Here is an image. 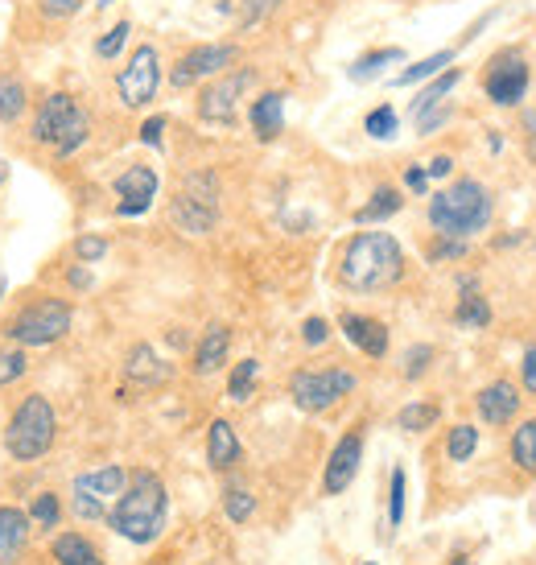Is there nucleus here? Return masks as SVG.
<instances>
[{
	"label": "nucleus",
	"mask_w": 536,
	"mask_h": 565,
	"mask_svg": "<svg viewBox=\"0 0 536 565\" xmlns=\"http://www.w3.org/2000/svg\"><path fill=\"white\" fill-rule=\"evenodd\" d=\"M429 223L438 236L471 240L491 223V190L479 178H458L454 186L429 198Z\"/></svg>",
	"instance_id": "7ed1b4c3"
},
{
	"label": "nucleus",
	"mask_w": 536,
	"mask_h": 565,
	"mask_svg": "<svg viewBox=\"0 0 536 565\" xmlns=\"http://www.w3.org/2000/svg\"><path fill=\"white\" fill-rule=\"evenodd\" d=\"M165 512H170V495H165V483L153 471H132L128 487L120 491L116 508L108 512L112 528L132 541V545H149L161 537L165 528Z\"/></svg>",
	"instance_id": "f03ea898"
},
{
	"label": "nucleus",
	"mask_w": 536,
	"mask_h": 565,
	"mask_svg": "<svg viewBox=\"0 0 536 565\" xmlns=\"http://www.w3.org/2000/svg\"><path fill=\"white\" fill-rule=\"evenodd\" d=\"M400 207H405V198H400L396 186H376V190H372V203H363V207L355 211V223H384V219H392Z\"/></svg>",
	"instance_id": "393cba45"
},
{
	"label": "nucleus",
	"mask_w": 536,
	"mask_h": 565,
	"mask_svg": "<svg viewBox=\"0 0 536 565\" xmlns=\"http://www.w3.org/2000/svg\"><path fill=\"white\" fill-rule=\"evenodd\" d=\"M512 462L536 475V421H524L512 434Z\"/></svg>",
	"instance_id": "c756f323"
},
{
	"label": "nucleus",
	"mask_w": 536,
	"mask_h": 565,
	"mask_svg": "<svg viewBox=\"0 0 536 565\" xmlns=\"http://www.w3.org/2000/svg\"><path fill=\"white\" fill-rule=\"evenodd\" d=\"M281 5V0H248V9H244V17H240V29H248V25H256V21H264L268 13H273Z\"/></svg>",
	"instance_id": "a18cd8bd"
},
{
	"label": "nucleus",
	"mask_w": 536,
	"mask_h": 565,
	"mask_svg": "<svg viewBox=\"0 0 536 565\" xmlns=\"http://www.w3.org/2000/svg\"><path fill=\"white\" fill-rule=\"evenodd\" d=\"M528 58L516 50V46H504V50H495L491 62H487V71H483V91L495 108H520V99L528 95Z\"/></svg>",
	"instance_id": "9d476101"
},
{
	"label": "nucleus",
	"mask_w": 536,
	"mask_h": 565,
	"mask_svg": "<svg viewBox=\"0 0 536 565\" xmlns=\"http://www.w3.org/2000/svg\"><path fill=\"white\" fill-rule=\"evenodd\" d=\"M25 347H17V351H0V388L5 384H13V380H21L25 376Z\"/></svg>",
	"instance_id": "4c0bfd02"
},
{
	"label": "nucleus",
	"mask_w": 536,
	"mask_h": 565,
	"mask_svg": "<svg viewBox=\"0 0 536 565\" xmlns=\"http://www.w3.org/2000/svg\"><path fill=\"white\" fill-rule=\"evenodd\" d=\"M157 87H161V54L157 46L141 42L137 50L128 54V62L120 66V75H116V95H120V104L124 108H149L153 99H157Z\"/></svg>",
	"instance_id": "1a4fd4ad"
},
{
	"label": "nucleus",
	"mask_w": 536,
	"mask_h": 565,
	"mask_svg": "<svg viewBox=\"0 0 536 565\" xmlns=\"http://www.w3.org/2000/svg\"><path fill=\"white\" fill-rule=\"evenodd\" d=\"M355 392V376L347 368H318V372H293L289 396L301 413H322L334 409L343 396Z\"/></svg>",
	"instance_id": "6e6552de"
},
{
	"label": "nucleus",
	"mask_w": 536,
	"mask_h": 565,
	"mask_svg": "<svg viewBox=\"0 0 536 565\" xmlns=\"http://www.w3.org/2000/svg\"><path fill=\"white\" fill-rule=\"evenodd\" d=\"M29 516L21 508H0V565H17L29 541Z\"/></svg>",
	"instance_id": "a211bd4d"
},
{
	"label": "nucleus",
	"mask_w": 536,
	"mask_h": 565,
	"mask_svg": "<svg viewBox=\"0 0 536 565\" xmlns=\"http://www.w3.org/2000/svg\"><path fill=\"white\" fill-rule=\"evenodd\" d=\"M396 128H400V116L388 104L372 108V112H367V120H363V132H367V137H376V141H392Z\"/></svg>",
	"instance_id": "473e14b6"
},
{
	"label": "nucleus",
	"mask_w": 536,
	"mask_h": 565,
	"mask_svg": "<svg viewBox=\"0 0 536 565\" xmlns=\"http://www.w3.org/2000/svg\"><path fill=\"white\" fill-rule=\"evenodd\" d=\"M227 351H231V330H227V326H211L207 335H203V343H198V351H194V372H198V376L219 372L223 359H227Z\"/></svg>",
	"instance_id": "412c9836"
},
{
	"label": "nucleus",
	"mask_w": 536,
	"mask_h": 565,
	"mask_svg": "<svg viewBox=\"0 0 536 565\" xmlns=\"http://www.w3.org/2000/svg\"><path fill=\"white\" fill-rule=\"evenodd\" d=\"M359 462H363V434H347L339 446L330 450L326 475H322V491L326 495H343L355 483V475H359Z\"/></svg>",
	"instance_id": "4468645a"
},
{
	"label": "nucleus",
	"mask_w": 536,
	"mask_h": 565,
	"mask_svg": "<svg viewBox=\"0 0 536 565\" xmlns=\"http://www.w3.org/2000/svg\"><path fill=\"white\" fill-rule=\"evenodd\" d=\"M124 487H128L124 467H99V471H87V475L75 479V491H79V495H91V500H99V504L120 500Z\"/></svg>",
	"instance_id": "aec40b11"
},
{
	"label": "nucleus",
	"mask_w": 536,
	"mask_h": 565,
	"mask_svg": "<svg viewBox=\"0 0 536 565\" xmlns=\"http://www.w3.org/2000/svg\"><path fill=\"white\" fill-rule=\"evenodd\" d=\"M58 516H62L58 495H50V491H42L38 500H33V508H29V520H33V524H42V528H54Z\"/></svg>",
	"instance_id": "e433bc0d"
},
{
	"label": "nucleus",
	"mask_w": 536,
	"mask_h": 565,
	"mask_svg": "<svg viewBox=\"0 0 536 565\" xmlns=\"http://www.w3.org/2000/svg\"><path fill=\"white\" fill-rule=\"evenodd\" d=\"M458 289H462V293H471V289H479V281H475V277H458Z\"/></svg>",
	"instance_id": "5fc2aeb1"
},
{
	"label": "nucleus",
	"mask_w": 536,
	"mask_h": 565,
	"mask_svg": "<svg viewBox=\"0 0 536 565\" xmlns=\"http://www.w3.org/2000/svg\"><path fill=\"white\" fill-rule=\"evenodd\" d=\"M405 186H409L413 194H425V190H429V174L421 170V165H409V170H405Z\"/></svg>",
	"instance_id": "603ef678"
},
{
	"label": "nucleus",
	"mask_w": 536,
	"mask_h": 565,
	"mask_svg": "<svg viewBox=\"0 0 536 565\" xmlns=\"http://www.w3.org/2000/svg\"><path fill=\"white\" fill-rule=\"evenodd\" d=\"M438 405H405V409H400V417H396V425L400 429H405V434H425V429L433 425V421H438Z\"/></svg>",
	"instance_id": "2f4dec72"
},
{
	"label": "nucleus",
	"mask_w": 536,
	"mask_h": 565,
	"mask_svg": "<svg viewBox=\"0 0 536 565\" xmlns=\"http://www.w3.org/2000/svg\"><path fill=\"white\" fill-rule=\"evenodd\" d=\"M454 565H466V561H462V557H458V561H454Z\"/></svg>",
	"instance_id": "6e6d98bb"
},
{
	"label": "nucleus",
	"mask_w": 536,
	"mask_h": 565,
	"mask_svg": "<svg viewBox=\"0 0 536 565\" xmlns=\"http://www.w3.org/2000/svg\"><path fill=\"white\" fill-rule=\"evenodd\" d=\"M240 454H244V446H240V438H236V425L231 421H211V434H207V462L215 471H231L240 462Z\"/></svg>",
	"instance_id": "6ab92c4d"
},
{
	"label": "nucleus",
	"mask_w": 536,
	"mask_h": 565,
	"mask_svg": "<svg viewBox=\"0 0 536 565\" xmlns=\"http://www.w3.org/2000/svg\"><path fill=\"white\" fill-rule=\"evenodd\" d=\"M25 108H29L25 83H21V79H13V75H0V120L13 124V120H21V116H25Z\"/></svg>",
	"instance_id": "c85d7f7f"
},
{
	"label": "nucleus",
	"mask_w": 536,
	"mask_h": 565,
	"mask_svg": "<svg viewBox=\"0 0 536 565\" xmlns=\"http://www.w3.org/2000/svg\"><path fill=\"white\" fill-rule=\"evenodd\" d=\"M454 322H458L462 330H487V326H491V306H487V297H483L479 289L462 293V297H458V306H454Z\"/></svg>",
	"instance_id": "bb28decb"
},
{
	"label": "nucleus",
	"mask_w": 536,
	"mask_h": 565,
	"mask_svg": "<svg viewBox=\"0 0 536 565\" xmlns=\"http://www.w3.org/2000/svg\"><path fill=\"white\" fill-rule=\"evenodd\" d=\"M66 330H71V306L58 302V297L29 302L25 310H17L5 322V335L17 347H50V343L66 339Z\"/></svg>",
	"instance_id": "423d86ee"
},
{
	"label": "nucleus",
	"mask_w": 536,
	"mask_h": 565,
	"mask_svg": "<svg viewBox=\"0 0 536 565\" xmlns=\"http://www.w3.org/2000/svg\"><path fill=\"white\" fill-rule=\"evenodd\" d=\"M124 372H128V380H137V384H157V380L170 376V368H165V363L157 359V351H153V347H145V343L128 351Z\"/></svg>",
	"instance_id": "b1692460"
},
{
	"label": "nucleus",
	"mask_w": 536,
	"mask_h": 565,
	"mask_svg": "<svg viewBox=\"0 0 536 565\" xmlns=\"http://www.w3.org/2000/svg\"><path fill=\"white\" fill-rule=\"evenodd\" d=\"M252 83H256L252 66H248V71H223V75H215L203 87V95H198V116L211 120V124H231V120H236V108H240L244 91Z\"/></svg>",
	"instance_id": "f8f14e48"
},
{
	"label": "nucleus",
	"mask_w": 536,
	"mask_h": 565,
	"mask_svg": "<svg viewBox=\"0 0 536 565\" xmlns=\"http://www.w3.org/2000/svg\"><path fill=\"white\" fill-rule=\"evenodd\" d=\"M388 520L400 524L405 520V471H392V500H388Z\"/></svg>",
	"instance_id": "a19ab883"
},
{
	"label": "nucleus",
	"mask_w": 536,
	"mask_h": 565,
	"mask_svg": "<svg viewBox=\"0 0 536 565\" xmlns=\"http://www.w3.org/2000/svg\"><path fill=\"white\" fill-rule=\"evenodd\" d=\"M475 446H479V429H475V425H454V429H450L446 454H450L454 462H466V458L475 454Z\"/></svg>",
	"instance_id": "72a5a7b5"
},
{
	"label": "nucleus",
	"mask_w": 536,
	"mask_h": 565,
	"mask_svg": "<svg viewBox=\"0 0 536 565\" xmlns=\"http://www.w3.org/2000/svg\"><path fill=\"white\" fill-rule=\"evenodd\" d=\"M367 565H372V561H367Z\"/></svg>",
	"instance_id": "4d7b16f0"
},
{
	"label": "nucleus",
	"mask_w": 536,
	"mask_h": 565,
	"mask_svg": "<svg viewBox=\"0 0 536 565\" xmlns=\"http://www.w3.org/2000/svg\"><path fill=\"white\" fill-rule=\"evenodd\" d=\"M301 339H306V347H322L330 339V322L326 318H306V326H301Z\"/></svg>",
	"instance_id": "c03bdc74"
},
{
	"label": "nucleus",
	"mask_w": 536,
	"mask_h": 565,
	"mask_svg": "<svg viewBox=\"0 0 536 565\" xmlns=\"http://www.w3.org/2000/svg\"><path fill=\"white\" fill-rule=\"evenodd\" d=\"M458 83H462V71H458V66H446L442 75H433V79H429V87H421V91H417V99L409 104V112H413V116H421V112H429V108L446 104V95H450Z\"/></svg>",
	"instance_id": "4be33fe9"
},
{
	"label": "nucleus",
	"mask_w": 536,
	"mask_h": 565,
	"mask_svg": "<svg viewBox=\"0 0 536 565\" xmlns=\"http://www.w3.org/2000/svg\"><path fill=\"white\" fill-rule=\"evenodd\" d=\"M450 170H454V157H450V153H438V157L425 165V174H429V178H450Z\"/></svg>",
	"instance_id": "3c124183"
},
{
	"label": "nucleus",
	"mask_w": 536,
	"mask_h": 565,
	"mask_svg": "<svg viewBox=\"0 0 536 565\" xmlns=\"http://www.w3.org/2000/svg\"><path fill=\"white\" fill-rule=\"evenodd\" d=\"M343 335L351 347H359L363 355L384 359L388 355V326L380 318H367V314H343Z\"/></svg>",
	"instance_id": "f3484780"
},
{
	"label": "nucleus",
	"mask_w": 536,
	"mask_h": 565,
	"mask_svg": "<svg viewBox=\"0 0 536 565\" xmlns=\"http://www.w3.org/2000/svg\"><path fill=\"white\" fill-rule=\"evenodd\" d=\"M450 62H454V50H438V54H429V58H421V62L405 66V71H400V75L392 79V87H413V83H425V79H433V75H442Z\"/></svg>",
	"instance_id": "cd10ccee"
},
{
	"label": "nucleus",
	"mask_w": 536,
	"mask_h": 565,
	"mask_svg": "<svg viewBox=\"0 0 536 565\" xmlns=\"http://www.w3.org/2000/svg\"><path fill=\"white\" fill-rule=\"evenodd\" d=\"M66 281H71L75 289H87V285H91V273H87L83 264H79V269H71V273H66Z\"/></svg>",
	"instance_id": "864d4df0"
},
{
	"label": "nucleus",
	"mask_w": 536,
	"mask_h": 565,
	"mask_svg": "<svg viewBox=\"0 0 536 565\" xmlns=\"http://www.w3.org/2000/svg\"><path fill=\"white\" fill-rule=\"evenodd\" d=\"M219 219V178L211 170H198L182 182L174 198V223L190 236H207Z\"/></svg>",
	"instance_id": "0eeeda50"
},
{
	"label": "nucleus",
	"mask_w": 536,
	"mask_h": 565,
	"mask_svg": "<svg viewBox=\"0 0 536 565\" xmlns=\"http://www.w3.org/2000/svg\"><path fill=\"white\" fill-rule=\"evenodd\" d=\"M466 256V240L454 236H438V244L429 248V260H462Z\"/></svg>",
	"instance_id": "37998d69"
},
{
	"label": "nucleus",
	"mask_w": 536,
	"mask_h": 565,
	"mask_svg": "<svg viewBox=\"0 0 536 565\" xmlns=\"http://www.w3.org/2000/svg\"><path fill=\"white\" fill-rule=\"evenodd\" d=\"M54 434H58L54 405L46 401L42 392H29L25 401L17 405L9 429H5V446H9V454L17 462H33V458H42L54 446Z\"/></svg>",
	"instance_id": "39448f33"
},
{
	"label": "nucleus",
	"mask_w": 536,
	"mask_h": 565,
	"mask_svg": "<svg viewBox=\"0 0 536 565\" xmlns=\"http://www.w3.org/2000/svg\"><path fill=\"white\" fill-rule=\"evenodd\" d=\"M450 116H454V108H450V104H438V108H429V112H421V116H413V120H417V132H421V137H429V132H438Z\"/></svg>",
	"instance_id": "ea45409f"
},
{
	"label": "nucleus",
	"mask_w": 536,
	"mask_h": 565,
	"mask_svg": "<svg viewBox=\"0 0 536 565\" xmlns=\"http://www.w3.org/2000/svg\"><path fill=\"white\" fill-rule=\"evenodd\" d=\"M475 405H479V417L487 425H508L520 413V388L508 384V380H495L475 396Z\"/></svg>",
	"instance_id": "dca6fc26"
},
{
	"label": "nucleus",
	"mask_w": 536,
	"mask_h": 565,
	"mask_svg": "<svg viewBox=\"0 0 536 565\" xmlns=\"http://www.w3.org/2000/svg\"><path fill=\"white\" fill-rule=\"evenodd\" d=\"M223 508H227V516L236 520V524H244V520L256 512V495H248L244 487H231V491L223 495Z\"/></svg>",
	"instance_id": "c9c22d12"
},
{
	"label": "nucleus",
	"mask_w": 536,
	"mask_h": 565,
	"mask_svg": "<svg viewBox=\"0 0 536 565\" xmlns=\"http://www.w3.org/2000/svg\"><path fill=\"white\" fill-rule=\"evenodd\" d=\"M79 9H83V0H46V5H42L46 17H71Z\"/></svg>",
	"instance_id": "de8ad7c7"
},
{
	"label": "nucleus",
	"mask_w": 536,
	"mask_h": 565,
	"mask_svg": "<svg viewBox=\"0 0 536 565\" xmlns=\"http://www.w3.org/2000/svg\"><path fill=\"white\" fill-rule=\"evenodd\" d=\"M520 380H524V388H528V392H536V347H528V351H524Z\"/></svg>",
	"instance_id": "09e8293b"
},
{
	"label": "nucleus",
	"mask_w": 536,
	"mask_h": 565,
	"mask_svg": "<svg viewBox=\"0 0 536 565\" xmlns=\"http://www.w3.org/2000/svg\"><path fill=\"white\" fill-rule=\"evenodd\" d=\"M54 561L58 565H104V557L95 553V545L79 533H62L54 541Z\"/></svg>",
	"instance_id": "a878e982"
},
{
	"label": "nucleus",
	"mask_w": 536,
	"mask_h": 565,
	"mask_svg": "<svg viewBox=\"0 0 536 565\" xmlns=\"http://www.w3.org/2000/svg\"><path fill=\"white\" fill-rule=\"evenodd\" d=\"M240 58V46L236 42H207V46H194L186 50L178 62H174V71H170V83L182 91V87H194V83H203V79H215L223 71H231Z\"/></svg>",
	"instance_id": "9b49d317"
},
{
	"label": "nucleus",
	"mask_w": 536,
	"mask_h": 565,
	"mask_svg": "<svg viewBox=\"0 0 536 565\" xmlns=\"http://www.w3.org/2000/svg\"><path fill=\"white\" fill-rule=\"evenodd\" d=\"M524 153L536 165V112H524Z\"/></svg>",
	"instance_id": "8fccbe9b"
},
{
	"label": "nucleus",
	"mask_w": 536,
	"mask_h": 565,
	"mask_svg": "<svg viewBox=\"0 0 536 565\" xmlns=\"http://www.w3.org/2000/svg\"><path fill=\"white\" fill-rule=\"evenodd\" d=\"M87 137H91V116L79 108V99L66 91L46 95V104L33 116V141L50 145L58 157H71L79 145H87Z\"/></svg>",
	"instance_id": "20e7f679"
},
{
	"label": "nucleus",
	"mask_w": 536,
	"mask_h": 565,
	"mask_svg": "<svg viewBox=\"0 0 536 565\" xmlns=\"http://www.w3.org/2000/svg\"><path fill=\"white\" fill-rule=\"evenodd\" d=\"M161 132H165V116H149V120L141 124V145L161 149Z\"/></svg>",
	"instance_id": "49530a36"
},
{
	"label": "nucleus",
	"mask_w": 536,
	"mask_h": 565,
	"mask_svg": "<svg viewBox=\"0 0 536 565\" xmlns=\"http://www.w3.org/2000/svg\"><path fill=\"white\" fill-rule=\"evenodd\" d=\"M392 62H405V50H400V46H384V50H372V54H359L347 66V79L351 83H372L384 66H392Z\"/></svg>",
	"instance_id": "5701e85b"
},
{
	"label": "nucleus",
	"mask_w": 536,
	"mask_h": 565,
	"mask_svg": "<svg viewBox=\"0 0 536 565\" xmlns=\"http://www.w3.org/2000/svg\"><path fill=\"white\" fill-rule=\"evenodd\" d=\"M256 376H260V363L256 359L236 363V372H231V380H227V396H231V401L244 405L248 396H252V388H256Z\"/></svg>",
	"instance_id": "7c9ffc66"
},
{
	"label": "nucleus",
	"mask_w": 536,
	"mask_h": 565,
	"mask_svg": "<svg viewBox=\"0 0 536 565\" xmlns=\"http://www.w3.org/2000/svg\"><path fill=\"white\" fill-rule=\"evenodd\" d=\"M128 33H132V25L128 21H120V25H112L104 38L95 42V54L104 58V62H112V58H120V50H124V42H128Z\"/></svg>",
	"instance_id": "f704fd0d"
},
{
	"label": "nucleus",
	"mask_w": 536,
	"mask_h": 565,
	"mask_svg": "<svg viewBox=\"0 0 536 565\" xmlns=\"http://www.w3.org/2000/svg\"><path fill=\"white\" fill-rule=\"evenodd\" d=\"M429 359H433V347H425V343L409 347V351H405V376H409V380L425 376V372H429Z\"/></svg>",
	"instance_id": "58836bf2"
},
{
	"label": "nucleus",
	"mask_w": 536,
	"mask_h": 565,
	"mask_svg": "<svg viewBox=\"0 0 536 565\" xmlns=\"http://www.w3.org/2000/svg\"><path fill=\"white\" fill-rule=\"evenodd\" d=\"M248 124H252V132H256L260 145L277 141L281 128H285V91H264V95H256L252 108H248Z\"/></svg>",
	"instance_id": "2eb2a0df"
},
{
	"label": "nucleus",
	"mask_w": 536,
	"mask_h": 565,
	"mask_svg": "<svg viewBox=\"0 0 536 565\" xmlns=\"http://www.w3.org/2000/svg\"><path fill=\"white\" fill-rule=\"evenodd\" d=\"M405 277V252H400L396 236L388 231H359V236L343 248L339 260V281L355 293H380Z\"/></svg>",
	"instance_id": "f257e3e1"
},
{
	"label": "nucleus",
	"mask_w": 536,
	"mask_h": 565,
	"mask_svg": "<svg viewBox=\"0 0 536 565\" xmlns=\"http://www.w3.org/2000/svg\"><path fill=\"white\" fill-rule=\"evenodd\" d=\"M116 194H120V203H116L120 219L145 215L157 198V170L153 165H128V170L116 178Z\"/></svg>",
	"instance_id": "ddd939ff"
},
{
	"label": "nucleus",
	"mask_w": 536,
	"mask_h": 565,
	"mask_svg": "<svg viewBox=\"0 0 536 565\" xmlns=\"http://www.w3.org/2000/svg\"><path fill=\"white\" fill-rule=\"evenodd\" d=\"M75 256H79V264H95V260H104V256H108V240H99V236H79Z\"/></svg>",
	"instance_id": "79ce46f5"
}]
</instances>
